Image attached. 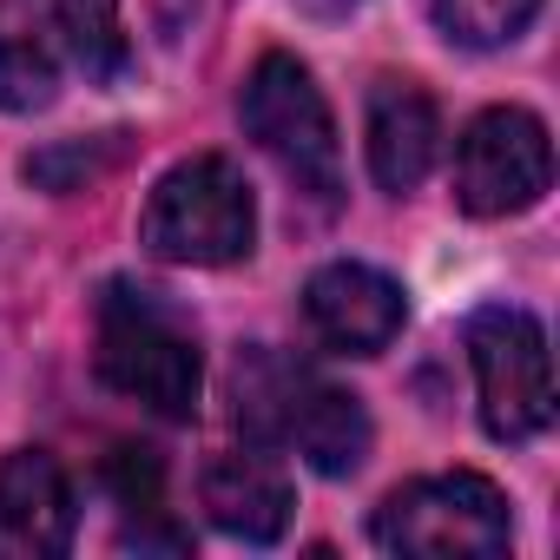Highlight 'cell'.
I'll return each instance as SVG.
<instances>
[{"label": "cell", "instance_id": "6da1fadb", "mask_svg": "<svg viewBox=\"0 0 560 560\" xmlns=\"http://www.w3.org/2000/svg\"><path fill=\"white\" fill-rule=\"evenodd\" d=\"M231 396L250 448H298L317 475H357L370 455L363 402L284 350H244Z\"/></svg>", "mask_w": 560, "mask_h": 560}, {"label": "cell", "instance_id": "7a4b0ae2", "mask_svg": "<svg viewBox=\"0 0 560 560\" xmlns=\"http://www.w3.org/2000/svg\"><path fill=\"white\" fill-rule=\"evenodd\" d=\"M100 383L119 389L126 402L152 409V416H198V343L191 330L178 324V311L159 298V291H139V284H106L100 298Z\"/></svg>", "mask_w": 560, "mask_h": 560}, {"label": "cell", "instance_id": "3957f363", "mask_svg": "<svg viewBox=\"0 0 560 560\" xmlns=\"http://www.w3.org/2000/svg\"><path fill=\"white\" fill-rule=\"evenodd\" d=\"M250 237H257V198L244 172L218 152L178 159L139 211V244L159 264H237L250 257Z\"/></svg>", "mask_w": 560, "mask_h": 560}, {"label": "cell", "instance_id": "277c9868", "mask_svg": "<svg viewBox=\"0 0 560 560\" xmlns=\"http://www.w3.org/2000/svg\"><path fill=\"white\" fill-rule=\"evenodd\" d=\"M237 119L244 132L257 139V152L284 172L304 198H317L324 211L343 198V145H337V119L311 80L304 60L291 54H264L244 80V100H237Z\"/></svg>", "mask_w": 560, "mask_h": 560}, {"label": "cell", "instance_id": "5b68a950", "mask_svg": "<svg viewBox=\"0 0 560 560\" xmlns=\"http://www.w3.org/2000/svg\"><path fill=\"white\" fill-rule=\"evenodd\" d=\"M508 540L514 514L488 475H422L376 508V547L402 560H494Z\"/></svg>", "mask_w": 560, "mask_h": 560}, {"label": "cell", "instance_id": "8992f818", "mask_svg": "<svg viewBox=\"0 0 560 560\" xmlns=\"http://www.w3.org/2000/svg\"><path fill=\"white\" fill-rule=\"evenodd\" d=\"M462 343H468L475 389H481V429L494 442H534L553 422L547 330L514 304H488V311L468 317Z\"/></svg>", "mask_w": 560, "mask_h": 560}, {"label": "cell", "instance_id": "52a82bcc", "mask_svg": "<svg viewBox=\"0 0 560 560\" xmlns=\"http://www.w3.org/2000/svg\"><path fill=\"white\" fill-rule=\"evenodd\" d=\"M553 185V139L521 106H488L455 139V205L468 218H508Z\"/></svg>", "mask_w": 560, "mask_h": 560}, {"label": "cell", "instance_id": "ba28073f", "mask_svg": "<svg viewBox=\"0 0 560 560\" xmlns=\"http://www.w3.org/2000/svg\"><path fill=\"white\" fill-rule=\"evenodd\" d=\"M304 317L311 330L343 350V357H383L402 324H409V298L396 277H383L376 264H324L304 284Z\"/></svg>", "mask_w": 560, "mask_h": 560}, {"label": "cell", "instance_id": "9c48e42d", "mask_svg": "<svg viewBox=\"0 0 560 560\" xmlns=\"http://www.w3.org/2000/svg\"><path fill=\"white\" fill-rule=\"evenodd\" d=\"M73 527L80 508L67 468L47 448H14L0 462V560H60Z\"/></svg>", "mask_w": 560, "mask_h": 560}, {"label": "cell", "instance_id": "30bf717a", "mask_svg": "<svg viewBox=\"0 0 560 560\" xmlns=\"http://www.w3.org/2000/svg\"><path fill=\"white\" fill-rule=\"evenodd\" d=\"M442 152V119L435 100L416 80H376L370 93V172L383 191H416Z\"/></svg>", "mask_w": 560, "mask_h": 560}, {"label": "cell", "instance_id": "8fae6325", "mask_svg": "<svg viewBox=\"0 0 560 560\" xmlns=\"http://www.w3.org/2000/svg\"><path fill=\"white\" fill-rule=\"evenodd\" d=\"M67 73V40L54 0H0V113L54 106Z\"/></svg>", "mask_w": 560, "mask_h": 560}, {"label": "cell", "instance_id": "7c38bea8", "mask_svg": "<svg viewBox=\"0 0 560 560\" xmlns=\"http://www.w3.org/2000/svg\"><path fill=\"white\" fill-rule=\"evenodd\" d=\"M291 481L277 475L257 448L250 455H218L205 468V514L211 527H224L231 540H250V547H270L277 534L291 527Z\"/></svg>", "mask_w": 560, "mask_h": 560}, {"label": "cell", "instance_id": "4fadbf2b", "mask_svg": "<svg viewBox=\"0 0 560 560\" xmlns=\"http://www.w3.org/2000/svg\"><path fill=\"white\" fill-rule=\"evenodd\" d=\"M106 488L126 514V547H165V553H185V527L165 521V462L159 448H139V442H119L106 455Z\"/></svg>", "mask_w": 560, "mask_h": 560}, {"label": "cell", "instance_id": "5bb4252c", "mask_svg": "<svg viewBox=\"0 0 560 560\" xmlns=\"http://www.w3.org/2000/svg\"><path fill=\"white\" fill-rule=\"evenodd\" d=\"M54 21H60V40H67V67L113 86L126 80L132 67V47L119 34V0H54Z\"/></svg>", "mask_w": 560, "mask_h": 560}, {"label": "cell", "instance_id": "9a60e30c", "mask_svg": "<svg viewBox=\"0 0 560 560\" xmlns=\"http://www.w3.org/2000/svg\"><path fill=\"white\" fill-rule=\"evenodd\" d=\"M540 0H435V21L455 47H508L527 34Z\"/></svg>", "mask_w": 560, "mask_h": 560}, {"label": "cell", "instance_id": "2e32d148", "mask_svg": "<svg viewBox=\"0 0 560 560\" xmlns=\"http://www.w3.org/2000/svg\"><path fill=\"white\" fill-rule=\"evenodd\" d=\"M298 8L311 14V21H343V14H357L363 0H298Z\"/></svg>", "mask_w": 560, "mask_h": 560}]
</instances>
